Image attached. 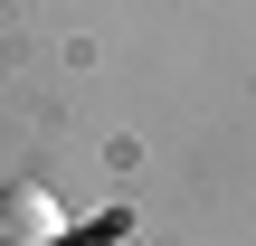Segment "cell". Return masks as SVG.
I'll return each instance as SVG.
<instances>
[{"instance_id": "6da1fadb", "label": "cell", "mask_w": 256, "mask_h": 246, "mask_svg": "<svg viewBox=\"0 0 256 246\" xmlns=\"http://www.w3.org/2000/svg\"><path fill=\"white\" fill-rule=\"evenodd\" d=\"M57 237H66L57 199H48L38 180H10V190H0V246H57Z\"/></svg>"}, {"instance_id": "7a4b0ae2", "label": "cell", "mask_w": 256, "mask_h": 246, "mask_svg": "<svg viewBox=\"0 0 256 246\" xmlns=\"http://www.w3.org/2000/svg\"><path fill=\"white\" fill-rule=\"evenodd\" d=\"M86 246H124V237H86Z\"/></svg>"}]
</instances>
